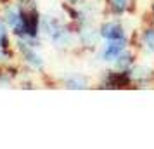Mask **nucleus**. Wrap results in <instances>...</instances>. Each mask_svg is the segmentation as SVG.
Returning a JSON list of instances; mask_svg holds the SVG:
<instances>
[{
	"mask_svg": "<svg viewBox=\"0 0 154 149\" xmlns=\"http://www.w3.org/2000/svg\"><path fill=\"white\" fill-rule=\"evenodd\" d=\"M42 29L43 33L50 38V42L56 43L57 47H66L73 43V33L71 29L68 28V24L63 23L57 17H45L42 19Z\"/></svg>",
	"mask_w": 154,
	"mask_h": 149,
	"instance_id": "f257e3e1",
	"label": "nucleus"
},
{
	"mask_svg": "<svg viewBox=\"0 0 154 149\" xmlns=\"http://www.w3.org/2000/svg\"><path fill=\"white\" fill-rule=\"evenodd\" d=\"M16 52L21 56L23 63L29 66L31 70L40 71L45 66L42 54L36 49V40H29V38H16Z\"/></svg>",
	"mask_w": 154,
	"mask_h": 149,
	"instance_id": "f03ea898",
	"label": "nucleus"
},
{
	"mask_svg": "<svg viewBox=\"0 0 154 149\" xmlns=\"http://www.w3.org/2000/svg\"><path fill=\"white\" fill-rule=\"evenodd\" d=\"M133 85L130 71L126 70H111L106 71L100 88H128Z\"/></svg>",
	"mask_w": 154,
	"mask_h": 149,
	"instance_id": "7ed1b4c3",
	"label": "nucleus"
},
{
	"mask_svg": "<svg viewBox=\"0 0 154 149\" xmlns=\"http://www.w3.org/2000/svg\"><path fill=\"white\" fill-rule=\"evenodd\" d=\"M99 33L100 38H104L106 42L111 40H128V33H126L125 26L116 19H107L99 26Z\"/></svg>",
	"mask_w": 154,
	"mask_h": 149,
	"instance_id": "20e7f679",
	"label": "nucleus"
},
{
	"mask_svg": "<svg viewBox=\"0 0 154 149\" xmlns=\"http://www.w3.org/2000/svg\"><path fill=\"white\" fill-rule=\"evenodd\" d=\"M126 49H128V40H111V42H106V45L102 47L100 57L106 63H114L119 54Z\"/></svg>",
	"mask_w": 154,
	"mask_h": 149,
	"instance_id": "39448f33",
	"label": "nucleus"
},
{
	"mask_svg": "<svg viewBox=\"0 0 154 149\" xmlns=\"http://www.w3.org/2000/svg\"><path fill=\"white\" fill-rule=\"evenodd\" d=\"M139 49L144 50L149 56H154V24H147L139 33Z\"/></svg>",
	"mask_w": 154,
	"mask_h": 149,
	"instance_id": "423d86ee",
	"label": "nucleus"
},
{
	"mask_svg": "<svg viewBox=\"0 0 154 149\" xmlns=\"http://www.w3.org/2000/svg\"><path fill=\"white\" fill-rule=\"evenodd\" d=\"M106 2V9H107V12L114 17H118V16H123L125 12H128V9L132 7L133 0H104Z\"/></svg>",
	"mask_w": 154,
	"mask_h": 149,
	"instance_id": "0eeeda50",
	"label": "nucleus"
},
{
	"mask_svg": "<svg viewBox=\"0 0 154 149\" xmlns=\"http://www.w3.org/2000/svg\"><path fill=\"white\" fill-rule=\"evenodd\" d=\"M135 63H137V54H135L132 49H126V50H123L118 56V59L114 61V66H116V70L130 71Z\"/></svg>",
	"mask_w": 154,
	"mask_h": 149,
	"instance_id": "6e6552de",
	"label": "nucleus"
},
{
	"mask_svg": "<svg viewBox=\"0 0 154 149\" xmlns=\"http://www.w3.org/2000/svg\"><path fill=\"white\" fill-rule=\"evenodd\" d=\"M64 87H66V88H71V90L88 88V78H87V76H83V75H71V76H68V78H66Z\"/></svg>",
	"mask_w": 154,
	"mask_h": 149,
	"instance_id": "1a4fd4ad",
	"label": "nucleus"
},
{
	"mask_svg": "<svg viewBox=\"0 0 154 149\" xmlns=\"http://www.w3.org/2000/svg\"><path fill=\"white\" fill-rule=\"evenodd\" d=\"M0 47L12 49V42H11V35H9V26L5 24L2 16H0Z\"/></svg>",
	"mask_w": 154,
	"mask_h": 149,
	"instance_id": "9d476101",
	"label": "nucleus"
},
{
	"mask_svg": "<svg viewBox=\"0 0 154 149\" xmlns=\"http://www.w3.org/2000/svg\"><path fill=\"white\" fill-rule=\"evenodd\" d=\"M151 16H152V21H154V2H152V5H151Z\"/></svg>",
	"mask_w": 154,
	"mask_h": 149,
	"instance_id": "9b49d317",
	"label": "nucleus"
}]
</instances>
